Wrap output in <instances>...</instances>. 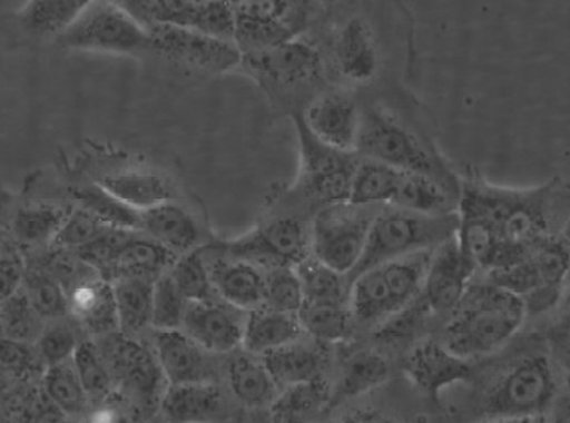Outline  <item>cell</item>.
I'll return each instance as SVG.
<instances>
[{
	"label": "cell",
	"instance_id": "cell-1",
	"mask_svg": "<svg viewBox=\"0 0 570 423\" xmlns=\"http://www.w3.org/2000/svg\"><path fill=\"white\" fill-rule=\"evenodd\" d=\"M459 212L492 223L508 244L532 245L561 237L570 217V183L554 177L539 187L504 188L471 173L460 179Z\"/></svg>",
	"mask_w": 570,
	"mask_h": 423
},
{
	"label": "cell",
	"instance_id": "cell-2",
	"mask_svg": "<svg viewBox=\"0 0 570 423\" xmlns=\"http://www.w3.org/2000/svg\"><path fill=\"white\" fill-rule=\"evenodd\" d=\"M522 297L492 282L471 283L444 326V343L456 356H485L500 350L522 327L527 317Z\"/></svg>",
	"mask_w": 570,
	"mask_h": 423
},
{
	"label": "cell",
	"instance_id": "cell-3",
	"mask_svg": "<svg viewBox=\"0 0 570 423\" xmlns=\"http://www.w3.org/2000/svg\"><path fill=\"white\" fill-rule=\"evenodd\" d=\"M433 250L417 252L365 270L351 282L356 324L380 327L421 298Z\"/></svg>",
	"mask_w": 570,
	"mask_h": 423
},
{
	"label": "cell",
	"instance_id": "cell-4",
	"mask_svg": "<svg viewBox=\"0 0 570 423\" xmlns=\"http://www.w3.org/2000/svg\"><path fill=\"white\" fill-rule=\"evenodd\" d=\"M459 223V214L429 217L394 206L381 207L370 228L364 255L348 277L350 285L357 275L380 264L417 252L435 250L456 236Z\"/></svg>",
	"mask_w": 570,
	"mask_h": 423
},
{
	"label": "cell",
	"instance_id": "cell-5",
	"mask_svg": "<svg viewBox=\"0 0 570 423\" xmlns=\"http://www.w3.org/2000/svg\"><path fill=\"white\" fill-rule=\"evenodd\" d=\"M357 153L362 158L381 161L403 173L426 174L460 190L459 177L445 166L440 155L433 153L405 120L386 109L362 112Z\"/></svg>",
	"mask_w": 570,
	"mask_h": 423
},
{
	"label": "cell",
	"instance_id": "cell-6",
	"mask_svg": "<svg viewBox=\"0 0 570 423\" xmlns=\"http://www.w3.org/2000/svg\"><path fill=\"white\" fill-rule=\"evenodd\" d=\"M377 206L335 204L312 223V255L338 274L350 277L364 255Z\"/></svg>",
	"mask_w": 570,
	"mask_h": 423
},
{
	"label": "cell",
	"instance_id": "cell-7",
	"mask_svg": "<svg viewBox=\"0 0 570 423\" xmlns=\"http://www.w3.org/2000/svg\"><path fill=\"white\" fill-rule=\"evenodd\" d=\"M557 395L549 357L531 354L513 364L485 399L489 417L532 419L546 415Z\"/></svg>",
	"mask_w": 570,
	"mask_h": 423
},
{
	"label": "cell",
	"instance_id": "cell-8",
	"mask_svg": "<svg viewBox=\"0 0 570 423\" xmlns=\"http://www.w3.org/2000/svg\"><path fill=\"white\" fill-rule=\"evenodd\" d=\"M59 43L81 51L134 55L150 48L149 33L119 2H90Z\"/></svg>",
	"mask_w": 570,
	"mask_h": 423
},
{
	"label": "cell",
	"instance_id": "cell-9",
	"mask_svg": "<svg viewBox=\"0 0 570 423\" xmlns=\"http://www.w3.org/2000/svg\"><path fill=\"white\" fill-rule=\"evenodd\" d=\"M302 150V187L307 198L330 204L350 203L351 187L358 160L354 154L340 153L313 136L304 116H294Z\"/></svg>",
	"mask_w": 570,
	"mask_h": 423
},
{
	"label": "cell",
	"instance_id": "cell-10",
	"mask_svg": "<svg viewBox=\"0 0 570 423\" xmlns=\"http://www.w3.org/2000/svg\"><path fill=\"white\" fill-rule=\"evenodd\" d=\"M236 11V39L242 55L269 51L291 40L305 28V3L281 0H248L233 3Z\"/></svg>",
	"mask_w": 570,
	"mask_h": 423
},
{
	"label": "cell",
	"instance_id": "cell-11",
	"mask_svg": "<svg viewBox=\"0 0 570 423\" xmlns=\"http://www.w3.org/2000/svg\"><path fill=\"white\" fill-rule=\"evenodd\" d=\"M115 383L142 406L161 402L168 383L157 354L122 332L104 337L100 346Z\"/></svg>",
	"mask_w": 570,
	"mask_h": 423
},
{
	"label": "cell",
	"instance_id": "cell-12",
	"mask_svg": "<svg viewBox=\"0 0 570 423\" xmlns=\"http://www.w3.org/2000/svg\"><path fill=\"white\" fill-rule=\"evenodd\" d=\"M149 33L150 48L166 59L204 73H225L244 62L236 43L213 39L195 30L169 24H142Z\"/></svg>",
	"mask_w": 570,
	"mask_h": 423
},
{
	"label": "cell",
	"instance_id": "cell-13",
	"mask_svg": "<svg viewBox=\"0 0 570 423\" xmlns=\"http://www.w3.org/2000/svg\"><path fill=\"white\" fill-rule=\"evenodd\" d=\"M237 259L258 264L266 270L297 267L312 255V226L297 218H277L255 233L226 245Z\"/></svg>",
	"mask_w": 570,
	"mask_h": 423
},
{
	"label": "cell",
	"instance_id": "cell-14",
	"mask_svg": "<svg viewBox=\"0 0 570 423\" xmlns=\"http://www.w3.org/2000/svg\"><path fill=\"white\" fill-rule=\"evenodd\" d=\"M478 267L460 248L456 236L433 250L422 297L436 315H452L470 288Z\"/></svg>",
	"mask_w": 570,
	"mask_h": 423
},
{
	"label": "cell",
	"instance_id": "cell-15",
	"mask_svg": "<svg viewBox=\"0 0 570 423\" xmlns=\"http://www.w3.org/2000/svg\"><path fill=\"white\" fill-rule=\"evenodd\" d=\"M403 370L419 391L438 402L441 392L473 377V366L456 356L441 340H424L407 353Z\"/></svg>",
	"mask_w": 570,
	"mask_h": 423
},
{
	"label": "cell",
	"instance_id": "cell-16",
	"mask_svg": "<svg viewBox=\"0 0 570 423\" xmlns=\"http://www.w3.org/2000/svg\"><path fill=\"white\" fill-rule=\"evenodd\" d=\"M302 116L308 130L323 145L340 153H356L362 112L353 98L343 94H326L315 98Z\"/></svg>",
	"mask_w": 570,
	"mask_h": 423
},
{
	"label": "cell",
	"instance_id": "cell-17",
	"mask_svg": "<svg viewBox=\"0 0 570 423\" xmlns=\"http://www.w3.org/2000/svg\"><path fill=\"white\" fill-rule=\"evenodd\" d=\"M240 309L215 301L190 302L185 313L184 332L214 354H228L242 346L245 323Z\"/></svg>",
	"mask_w": 570,
	"mask_h": 423
},
{
	"label": "cell",
	"instance_id": "cell-18",
	"mask_svg": "<svg viewBox=\"0 0 570 423\" xmlns=\"http://www.w3.org/2000/svg\"><path fill=\"white\" fill-rule=\"evenodd\" d=\"M244 63L256 77L282 87L312 81L321 71L318 49L297 39L269 51L245 55Z\"/></svg>",
	"mask_w": 570,
	"mask_h": 423
},
{
	"label": "cell",
	"instance_id": "cell-19",
	"mask_svg": "<svg viewBox=\"0 0 570 423\" xmlns=\"http://www.w3.org/2000/svg\"><path fill=\"white\" fill-rule=\"evenodd\" d=\"M154 343L169 385L214 383L215 368L209 351L184 331H157Z\"/></svg>",
	"mask_w": 570,
	"mask_h": 423
},
{
	"label": "cell",
	"instance_id": "cell-20",
	"mask_svg": "<svg viewBox=\"0 0 570 423\" xmlns=\"http://www.w3.org/2000/svg\"><path fill=\"white\" fill-rule=\"evenodd\" d=\"M340 75L354 85H367L380 70V45L372 24L361 17L350 18L335 40Z\"/></svg>",
	"mask_w": 570,
	"mask_h": 423
},
{
	"label": "cell",
	"instance_id": "cell-21",
	"mask_svg": "<svg viewBox=\"0 0 570 423\" xmlns=\"http://www.w3.org/2000/svg\"><path fill=\"white\" fill-rule=\"evenodd\" d=\"M160 410L171 423L217 422L225 417V395L215 383L168 384Z\"/></svg>",
	"mask_w": 570,
	"mask_h": 423
},
{
	"label": "cell",
	"instance_id": "cell-22",
	"mask_svg": "<svg viewBox=\"0 0 570 423\" xmlns=\"http://www.w3.org/2000/svg\"><path fill=\"white\" fill-rule=\"evenodd\" d=\"M71 315L89 334L108 337L120 332L115 285L104 278L79 282L68 294Z\"/></svg>",
	"mask_w": 570,
	"mask_h": 423
},
{
	"label": "cell",
	"instance_id": "cell-23",
	"mask_svg": "<svg viewBox=\"0 0 570 423\" xmlns=\"http://www.w3.org/2000/svg\"><path fill=\"white\" fill-rule=\"evenodd\" d=\"M209 272L215 293L232 307L250 313L266 304V274L247 260L220 259Z\"/></svg>",
	"mask_w": 570,
	"mask_h": 423
},
{
	"label": "cell",
	"instance_id": "cell-24",
	"mask_svg": "<svg viewBox=\"0 0 570 423\" xmlns=\"http://www.w3.org/2000/svg\"><path fill=\"white\" fill-rule=\"evenodd\" d=\"M460 190L435 177L421 173H403L399 190L389 206L416 212L429 217L459 214Z\"/></svg>",
	"mask_w": 570,
	"mask_h": 423
},
{
	"label": "cell",
	"instance_id": "cell-25",
	"mask_svg": "<svg viewBox=\"0 0 570 423\" xmlns=\"http://www.w3.org/2000/svg\"><path fill=\"white\" fill-rule=\"evenodd\" d=\"M304 328L299 317L267 307L247 313L242 346L253 356H266L301 340Z\"/></svg>",
	"mask_w": 570,
	"mask_h": 423
},
{
	"label": "cell",
	"instance_id": "cell-26",
	"mask_svg": "<svg viewBox=\"0 0 570 423\" xmlns=\"http://www.w3.org/2000/svg\"><path fill=\"white\" fill-rule=\"evenodd\" d=\"M334 387L326 377L289 385L282 388L271 404V419L274 423H313L332 410Z\"/></svg>",
	"mask_w": 570,
	"mask_h": 423
},
{
	"label": "cell",
	"instance_id": "cell-27",
	"mask_svg": "<svg viewBox=\"0 0 570 423\" xmlns=\"http://www.w3.org/2000/svg\"><path fill=\"white\" fill-rule=\"evenodd\" d=\"M141 222L142 229L149 234L150 239L177 256L194 252L202 237L194 217L171 201L141 212Z\"/></svg>",
	"mask_w": 570,
	"mask_h": 423
},
{
	"label": "cell",
	"instance_id": "cell-28",
	"mask_svg": "<svg viewBox=\"0 0 570 423\" xmlns=\"http://www.w3.org/2000/svg\"><path fill=\"white\" fill-rule=\"evenodd\" d=\"M389 377H391V365L380 351H356L343 362L342 373L332 392V407L368 394L373 388L386 384Z\"/></svg>",
	"mask_w": 570,
	"mask_h": 423
},
{
	"label": "cell",
	"instance_id": "cell-29",
	"mask_svg": "<svg viewBox=\"0 0 570 423\" xmlns=\"http://www.w3.org/2000/svg\"><path fill=\"white\" fill-rule=\"evenodd\" d=\"M177 258L179 256L150 237L141 239L134 236L117 252L107 272L115 279L136 277L155 282L166 274V269H171Z\"/></svg>",
	"mask_w": 570,
	"mask_h": 423
},
{
	"label": "cell",
	"instance_id": "cell-30",
	"mask_svg": "<svg viewBox=\"0 0 570 423\" xmlns=\"http://www.w3.org/2000/svg\"><path fill=\"white\" fill-rule=\"evenodd\" d=\"M131 209L145 212L160 204L173 201V185L154 173L128 171L105 176L98 183Z\"/></svg>",
	"mask_w": 570,
	"mask_h": 423
},
{
	"label": "cell",
	"instance_id": "cell-31",
	"mask_svg": "<svg viewBox=\"0 0 570 423\" xmlns=\"http://www.w3.org/2000/svg\"><path fill=\"white\" fill-rule=\"evenodd\" d=\"M263 361L281 388L318 380L326 364L320 347L302 343L301 340L267 353Z\"/></svg>",
	"mask_w": 570,
	"mask_h": 423
},
{
	"label": "cell",
	"instance_id": "cell-32",
	"mask_svg": "<svg viewBox=\"0 0 570 423\" xmlns=\"http://www.w3.org/2000/svg\"><path fill=\"white\" fill-rule=\"evenodd\" d=\"M228 383L233 395L248 407L271 406L282 391L263 358L258 361L250 353L232 358Z\"/></svg>",
	"mask_w": 570,
	"mask_h": 423
},
{
	"label": "cell",
	"instance_id": "cell-33",
	"mask_svg": "<svg viewBox=\"0 0 570 423\" xmlns=\"http://www.w3.org/2000/svg\"><path fill=\"white\" fill-rule=\"evenodd\" d=\"M154 283L136 277L116 279L117 315L124 335L135 337L147 326H153Z\"/></svg>",
	"mask_w": 570,
	"mask_h": 423
},
{
	"label": "cell",
	"instance_id": "cell-34",
	"mask_svg": "<svg viewBox=\"0 0 570 423\" xmlns=\"http://www.w3.org/2000/svg\"><path fill=\"white\" fill-rule=\"evenodd\" d=\"M403 171L370 158H361L354 173L350 204L354 206H389L399 190Z\"/></svg>",
	"mask_w": 570,
	"mask_h": 423
},
{
	"label": "cell",
	"instance_id": "cell-35",
	"mask_svg": "<svg viewBox=\"0 0 570 423\" xmlns=\"http://www.w3.org/2000/svg\"><path fill=\"white\" fill-rule=\"evenodd\" d=\"M296 270L304 289V304L350 305L351 285L346 275L331 269L313 255L302 260Z\"/></svg>",
	"mask_w": 570,
	"mask_h": 423
},
{
	"label": "cell",
	"instance_id": "cell-36",
	"mask_svg": "<svg viewBox=\"0 0 570 423\" xmlns=\"http://www.w3.org/2000/svg\"><path fill=\"white\" fill-rule=\"evenodd\" d=\"M89 3V0H36L21 10L20 21L29 32L62 36L88 9Z\"/></svg>",
	"mask_w": 570,
	"mask_h": 423
},
{
	"label": "cell",
	"instance_id": "cell-37",
	"mask_svg": "<svg viewBox=\"0 0 570 423\" xmlns=\"http://www.w3.org/2000/svg\"><path fill=\"white\" fill-rule=\"evenodd\" d=\"M297 317L305 334L320 342H342L356 324L350 305L304 304Z\"/></svg>",
	"mask_w": 570,
	"mask_h": 423
},
{
	"label": "cell",
	"instance_id": "cell-38",
	"mask_svg": "<svg viewBox=\"0 0 570 423\" xmlns=\"http://www.w3.org/2000/svg\"><path fill=\"white\" fill-rule=\"evenodd\" d=\"M70 212L67 207L52 204L22 207L14 214L13 233L24 244H52Z\"/></svg>",
	"mask_w": 570,
	"mask_h": 423
},
{
	"label": "cell",
	"instance_id": "cell-39",
	"mask_svg": "<svg viewBox=\"0 0 570 423\" xmlns=\"http://www.w3.org/2000/svg\"><path fill=\"white\" fill-rule=\"evenodd\" d=\"M73 198L81 203V207L92 212L94 215L109 226V228L142 229L141 212L131 209L130 206L119 201L111 193L94 184L90 187L78 188L73 191Z\"/></svg>",
	"mask_w": 570,
	"mask_h": 423
},
{
	"label": "cell",
	"instance_id": "cell-40",
	"mask_svg": "<svg viewBox=\"0 0 570 423\" xmlns=\"http://www.w3.org/2000/svg\"><path fill=\"white\" fill-rule=\"evenodd\" d=\"M43 387L49 402L67 415L85 413L89 395L70 361L45 370Z\"/></svg>",
	"mask_w": 570,
	"mask_h": 423
},
{
	"label": "cell",
	"instance_id": "cell-41",
	"mask_svg": "<svg viewBox=\"0 0 570 423\" xmlns=\"http://www.w3.org/2000/svg\"><path fill=\"white\" fill-rule=\"evenodd\" d=\"M71 361H73L79 380L85 385L89 399H108L112 385L116 383L100 346L92 342L79 343L77 353Z\"/></svg>",
	"mask_w": 570,
	"mask_h": 423
},
{
	"label": "cell",
	"instance_id": "cell-42",
	"mask_svg": "<svg viewBox=\"0 0 570 423\" xmlns=\"http://www.w3.org/2000/svg\"><path fill=\"white\" fill-rule=\"evenodd\" d=\"M22 291L41 317H60L70 312L67 291L55 274L28 272Z\"/></svg>",
	"mask_w": 570,
	"mask_h": 423
},
{
	"label": "cell",
	"instance_id": "cell-43",
	"mask_svg": "<svg viewBox=\"0 0 570 423\" xmlns=\"http://www.w3.org/2000/svg\"><path fill=\"white\" fill-rule=\"evenodd\" d=\"M190 302L177 288L169 272L155 279L153 326L155 331H180Z\"/></svg>",
	"mask_w": 570,
	"mask_h": 423
},
{
	"label": "cell",
	"instance_id": "cell-44",
	"mask_svg": "<svg viewBox=\"0 0 570 423\" xmlns=\"http://www.w3.org/2000/svg\"><path fill=\"white\" fill-rule=\"evenodd\" d=\"M169 275L188 302L214 301L213 278L198 250L179 256L169 269Z\"/></svg>",
	"mask_w": 570,
	"mask_h": 423
},
{
	"label": "cell",
	"instance_id": "cell-45",
	"mask_svg": "<svg viewBox=\"0 0 570 423\" xmlns=\"http://www.w3.org/2000/svg\"><path fill=\"white\" fill-rule=\"evenodd\" d=\"M2 302V326L6 338L24 343L39 340L41 332L45 331L41 327V316L30 304L24 291L20 289Z\"/></svg>",
	"mask_w": 570,
	"mask_h": 423
},
{
	"label": "cell",
	"instance_id": "cell-46",
	"mask_svg": "<svg viewBox=\"0 0 570 423\" xmlns=\"http://www.w3.org/2000/svg\"><path fill=\"white\" fill-rule=\"evenodd\" d=\"M304 289L296 267H277L266 272L264 307L297 316L304 307Z\"/></svg>",
	"mask_w": 570,
	"mask_h": 423
},
{
	"label": "cell",
	"instance_id": "cell-47",
	"mask_svg": "<svg viewBox=\"0 0 570 423\" xmlns=\"http://www.w3.org/2000/svg\"><path fill=\"white\" fill-rule=\"evenodd\" d=\"M108 229L109 226L98 220L92 212L85 209V207H79V209L70 212L51 245L58 248H77L78 252L86 247V245H89L90 242L96 240L98 236L108 232Z\"/></svg>",
	"mask_w": 570,
	"mask_h": 423
},
{
	"label": "cell",
	"instance_id": "cell-48",
	"mask_svg": "<svg viewBox=\"0 0 570 423\" xmlns=\"http://www.w3.org/2000/svg\"><path fill=\"white\" fill-rule=\"evenodd\" d=\"M79 343L73 328L66 324H55L41 332L37 340V351H39L45 366H56L66 364L75 357Z\"/></svg>",
	"mask_w": 570,
	"mask_h": 423
},
{
	"label": "cell",
	"instance_id": "cell-49",
	"mask_svg": "<svg viewBox=\"0 0 570 423\" xmlns=\"http://www.w3.org/2000/svg\"><path fill=\"white\" fill-rule=\"evenodd\" d=\"M134 236L135 234L128 232V229L109 228L108 232L98 236L96 240L90 242L89 245L78 250L77 256L82 263L88 264L94 269L101 270V274H104L111 266L117 252Z\"/></svg>",
	"mask_w": 570,
	"mask_h": 423
},
{
	"label": "cell",
	"instance_id": "cell-50",
	"mask_svg": "<svg viewBox=\"0 0 570 423\" xmlns=\"http://www.w3.org/2000/svg\"><path fill=\"white\" fill-rule=\"evenodd\" d=\"M41 366H45V364L37 347L33 350L29 346V343L3 338L2 368L7 375L24 380V377L37 375Z\"/></svg>",
	"mask_w": 570,
	"mask_h": 423
},
{
	"label": "cell",
	"instance_id": "cell-51",
	"mask_svg": "<svg viewBox=\"0 0 570 423\" xmlns=\"http://www.w3.org/2000/svg\"><path fill=\"white\" fill-rule=\"evenodd\" d=\"M26 270L24 260L17 248L3 244L2 250V301L13 296L24 285Z\"/></svg>",
	"mask_w": 570,
	"mask_h": 423
},
{
	"label": "cell",
	"instance_id": "cell-52",
	"mask_svg": "<svg viewBox=\"0 0 570 423\" xmlns=\"http://www.w3.org/2000/svg\"><path fill=\"white\" fill-rule=\"evenodd\" d=\"M331 423H402L396 419L380 413L375 410H358L354 413L343 415V417L335 419Z\"/></svg>",
	"mask_w": 570,
	"mask_h": 423
},
{
	"label": "cell",
	"instance_id": "cell-53",
	"mask_svg": "<svg viewBox=\"0 0 570 423\" xmlns=\"http://www.w3.org/2000/svg\"><path fill=\"white\" fill-rule=\"evenodd\" d=\"M115 411L112 407H101L94 414L92 423H117L119 415Z\"/></svg>",
	"mask_w": 570,
	"mask_h": 423
},
{
	"label": "cell",
	"instance_id": "cell-54",
	"mask_svg": "<svg viewBox=\"0 0 570 423\" xmlns=\"http://www.w3.org/2000/svg\"><path fill=\"white\" fill-rule=\"evenodd\" d=\"M531 419L520 417H489L487 421L479 423H530Z\"/></svg>",
	"mask_w": 570,
	"mask_h": 423
},
{
	"label": "cell",
	"instance_id": "cell-55",
	"mask_svg": "<svg viewBox=\"0 0 570 423\" xmlns=\"http://www.w3.org/2000/svg\"><path fill=\"white\" fill-rule=\"evenodd\" d=\"M561 237L570 245V217L568 223H566L564 229H562Z\"/></svg>",
	"mask_w": 570,
	"mask_h": 423
},
{
	"label": "cell",
	"instance_id": "cell-56",
	"mask_svg": "<svg viewBox=\"0 0 570 423\" xmlns=\"http://www.w3.org/2000/svg\"><path fill=\"white\" fill-rule=\"evenodd\" d=\"M530 423H551L546 415H538V417H532Z\"/></svg>",
	"mask_w": 570,
	"mask_h": 423
},
{
	"label": "cell",
	"instance_id": "cell-57",
	"mask_svg": "<svg viewBox=\"0 0 570 423\" xmlns=\"http://www.w3.org/2000/svg\"><path fill=\"white\" fill-rule=\"evenodd\" d=\"M554 423H570V410L568 411V413L562 415V417L558 419V421Z\"/></svg>",
	"mask_w": 570,
	"mask_h": 423
},
{
	"label": "cell",
	"instance_id": "cell-58",
	"mask_svg": "<svg viewBox=\"0 0 570 423\" xmlns=\"http://www.w3.org/2000/svg\"><path fill=\"white\" fill-rule=\"evenodd\" d=\"M568 384H569V387H570V376H569V380H568Z\"/></svg>",
	"mask_w": 570,
	"mask_h": 423
}]
</instances>
